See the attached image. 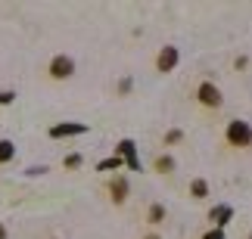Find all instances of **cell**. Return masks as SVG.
<instances>
[{
	"label": "cell",
	"mask_w": 252,
	"mask_h": 239,
	"mask_svg": "<svg viewBox=\"0 0 252 239\" xmlns=\"http://www.w3.org/2000/svg\"><path fill=\"white\" fill-rule=\"evenodd\" d=\"M227 140L234 143V146H249L252 143V128L246 121H230L227 124Z\"/></svg>",
	"instance_id": "6da1fadb"
},
{
	"label": "cell",
	"mask_w": 252,
	"mask_h": 239,
	"mask_svg": "<svg viewBox=\"0 0 252 239\" xmlns=\"http://www.w3.org/2000/svg\"><path fill=\"white\" fill-rule=\"evenodd\" d=\"M72 72H75V62L69 59V56H56V59L50 62V75H53V78H69Z\"/></svg>",
	"instance_id": "7a4b0ae2"
},
{
	"label": "cell",
	"mask_w": 252,
	"mask_h": 239,
	"mask_svg": "<svg viewBox=\"0 0 252 239\" xmlns=\"http://www.w3.org/2000/svg\"><path fill=\"white\" fill-rule=\"evenodd\" d=\"M199 100L206 103V106H221V90L215 84H202L199 87Z\"/></svg>",
	"instance_id": "3957f363"
},
{
	"label": "cell",
	"mask_w": 252,
	"mask_h": 239,
	"mask_svg": "<svg viewBox=\"0 0 252 239\" xmlns=\"http://www.w3.org/2000/svg\"><path fill=\"white\" fill-rule=\"evenodd\" d=\"M174 62H178V50H174V47H165V50L159 53V72H171Z\"/></svg>",
	"instance_id": "277c9868"
},
{
	"label": "cell",
	"mask_w": 252,
	"mask_h": 239,
	"mask_svg": "<svg viewBox=\"0 0 252 239\" xmlns=\"http://www.w3.org/2000/svg\"><path fill=\"white\" fill-rule=\"evenodd\" d=\"M84 124H56L50 131V137H72V133H84Z\"/></svg>",
	"instance_id": "5b68a950"
},
{
	"label": "cell",
	"mask_w": 252,
	"mask_h": 239,
	"mask_svg": "<svg viewBox=\"0 0 252 239\" xmlns=\"http://www.w3.org/2000/svg\"><path fill=\"white\" fill-rule=\"evenodd\" d=\"M119 152H125V156H128V165H131L134 171H140V161H137V156H134V143H131V140H122V143H119Z\"/></svg>",
	"instance_id": "8992f818"
},
{
	"label": "cell",
	"mask_w": 252,
	"mask_h": 239,
	"mask_svg": "<svg viewBox=\"0 0 252 239\" xmlns=\"http://www.w3.org/2000/svg\"><path fill=\"white\" fill-rule=\"evenodd\" d=\"M13 156H16V146H13L9 140H0V165H3V161H9Z\"/></svg>",
	"instance_id": "52a82bcc"
},
{
	"label": "cell",
	"mask_w": 252,
	"mask_h": 239,
	"mask_svg": "<svg viewBox=\"0 0 252 239\" xmlns=\"http://www.w3.org/2000/svg\"><path fill=\"white\" fill-rule=\"evenodd\" d=\"M125 193H128V184H125V180L119 177V180L112 184V199H115V202H122V199H125Z\"/></svg>",
	"instance_id": "ba28073f"
},
{
	"label": "cell",
	"mask_w": 252,
	"mask_h": 239,
	"mask_svg": "<svg viewBox=\"0 0 252 239\" xmlns=\"http://www.w3.org/2000/svg\"><path fill=\"white\" fill-rule=\"evenodd\" d=\"M227 217H230V208L227 205H218L215 212H212V221H215V224H227Z\"/></svg>",
	"instance_id": "9c48e42d"
},
{
	"label": "cell",
	"mask_w": 252,
	"mask_h": 239,
	"mask_svg": "<svg viewBox=\"0 0 252 239\" xmlns=\"http://www.w3.org/2000/svg\"><path fill=\"white\" fill-rule=\"evenodd\" d=\"M193 193H196V199H202L209 193V186H206V180H196V184H193Z\"/></svg>",
	"instance_id": "30bf717a"
},
{
	"label": "cell",
	"mask_w": 252,
	"mask_h": 239,
	"mask_svg": "<svg viewBox=\"0 0 252 239\" xmlns=\"http://www.w3.org/2000/svg\"><path fill=\"white\" fill-rule=\"evenodd\" d=\"M119 165H122V159L115 156V159H109V161H103V165H100V171H112V168H119Z\"/></svg>",
	"instance_id": "8fae6325"
},
{
	"label": "cell",
	"mask_w": 252,
	"mask_h": 239,
	"mask_svg": "<svg viewBox=\"0 0 252 239\" xmlns=\"http://www.w3.org/2000/svg\"><path fill=\"white\" fill-rule=\"evenodd\" d=\"M150 221H153V224H159V221H162V205H153V212H150Z\"/></svg>",
	"instance_id": "7c38bea8"
},
{
	"label": "cell",
	"mask_w": 252,
	"mask_h": 239,
	"mask_svg": "<svg viewBox=\"0 0 252 239\" xmlns=\"http://www.w3.org/2000/svg\"><path fill=\"white\" fill-rule=\"evenodd\" d=\"M65 165H69V168H75V165H81V156H69V159H65Z\"/></svg>",
	"instance_id": "4fadbf2b"
},
{
	"label": "cell",
	"mask_w": 252,
	"mask_h": 239,
	"mask_svg": "<svg viewBox=\"0 0 252 239\" xmlns=\"http://www.w3.org/2000/svg\"><path fill=\"white\" fill-rule=\"evenodd\" d=\"M171 165H174V161H171V159H159V171H168Z\"/></svg>",
	"instance_id": "5bb4252c"
},
{
	"label": "cell",
	"mask_w": 252,
	"mask_h": 239,
	"mask_svg": "<svg viewBox=\"0 0 252 239\" xmlns=\"http://www.w3.org/2000/svg\"><path fill=\"white\" fill-rule=\"evenodd\" d=\"M206 239H224V233H221V230H212V233H206Z\"/></svg>",
	"instance_id": "9a60e30c"
},
{
	"label": "cell",
	"mask_w": 252,
	"mask_h": 239,
	"mask_svg": "<svg viewBox=\"0 0 252 239\" xmlns=\"http://www.w3.org/2000/svg\"><path fill=\"white\" fill-rule=\"evenodd\" d=\"M3 103H13V93H0V106H3Z\"/></svg>",
	"instance_id": "2e32d148"
},
{
	"label": "cell",
	"mask_w": 252,
	"mask_h": 239,
	"mask_svg": "<svg viewBox=\"0 0 252 239\" xmlns=\"http://www.w3.org/2000/svg\"><path fill=\"white\" fill-rule=\"evenodd\" d=\"M3 236H6V233H3V227H0V239H3Z\"/></svg>",
	"instance_id": "e0dca14e"
}]
</instances>
